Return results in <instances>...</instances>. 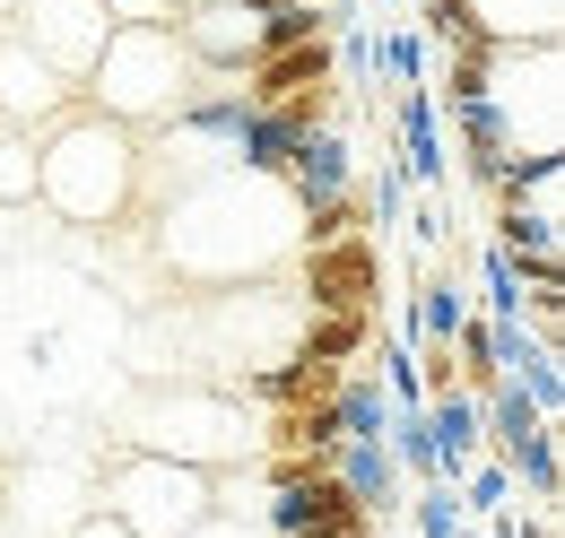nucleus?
Instances as JSON below:
<instances>
[{"label":"nucleus","instance_id":"1","mask_svg":"<svg viewBox=\"0 0 565 538\" xmlns=\"http://www.w3.org/2000/svg\"><path fill=\"white\" fill-rule=\"evenodd\" d=\"M35 201L62 226H131L140 217V131L71 105L53 131H35Z\"/></svg>","mask_w":565,"mask_h":538},{"label":"nucleus","instance_id":"2","mask_svg":"<svg viewBox=\"0 0 565 538\" xmlns=\"http://www.w3.org/2000/svg\"><path fill=\"white\" fill-rule=\"evenodd\" d=\"M192 78H201V69L174 44V26H114L105 53L78 78V105L105 114V122H122V131H157V122L192 96Z\"/></svg>","mask_w":565,"mask_h":538},{"label":"nucleus","instance_id":"3","mask_svg":"<svg viewBox=\"0 0 565 538\" xmlns=\"http://www.w3.org/2000/svg\"><path fill=\"white\" fill-rule=\"evenodd\" d=\"M122 452H166V461H192V470H235L253 461V426H244V400L217 391V383H174V391H148V400L122 408L114 426Z\"/></svg>","mask_w":565,"mask_h":538},{"label":"nucleus","instance_id":"4","mask_svg":"<svg viewBox=\"0 0 565 538\" xmlns=\"http://www.w3.org/2000/svg\"><path fill=\"white\" fill-rule=\"evenodd\" d=\"M96 504L122 521L131 538H183L210 521V470L166 461V452H105L96 461Z\"/></svg>","mask_w":565,"mask_h":538},{"label":"nucleus","instance_id":"5","mask_svg":"<svg viewBox=\"0 0 565 538\" xmlns=\"http://www.w3.org/2000/svg\"><path fill=\"white\" fill-rule=\"evenodd\" d=\"M383 287H392L383 235H340V244L296 252V304L305 313H383Z\"/></svg>","mask_w":565,"mask_h":538},{"label":"nucleus","instance_id":"6","mask_svg":"<svg viewBox=\"0 0 565 538\" xmlns=\"http://www.w3.org/2000/svg\"><path fill=\"white\" fill-rule=\"evenodd\" d=\"M9 35L35 53L44 69H62V78H87V62L105 53V35H114V18H105V0H18V18H9Z\"/></svg>","mask_w":565,"mask_h":538},{"label":"nucleus","instance_id":"7","mask_svg":"<svg viewBox=\"0 0 565 538\" xmlns=\"http://www.w3.org/2000/svg\"><path fill=\"white\" fill-rule=\"evenodd\" d=\"M9 495H18V504H0V530H9V538H62L78 513L96 504V470L53 452V461H26Z\"/></svg>","mask_w":565,"mask_h":538},{"label":"nucleus","instance_id":"8","mask_svg":"<svg viewBox=\"0 0 565 538\" xmlns=\"http://www.w3.org/2000/svg\"><path fill=\"white\" fill-rule=\"evenodd\" d=\"M174 44L210 78H244L262 62V0H192V9H174Z\"/></svg>","mask_w":565,"mask_h":538},{"label":"nucleus","instance_id":"9","mask_svg":"<svg viewBox=\"0 0 565 538\" xmlns=\"http://www.w3.org/2000/svg\"><path fill=\"white\" fill-rule=\"evenodd\" d=\"M71 105H78L71 78H62V69H44L18 35H9V26H0V131H26V139H35V131H53Z\"/></svg>","mask_w":565,"mask_h":538},{"label":"nucleus","instance_id":"10","mask_svg":"<svg viewBox=\"0 0 565 538\" xmlns=\"http://www.w3.org/2000/svg\"><path fill=\"white\" fill-rule=\"evenodd\" d=\"M356 174H365V165H356L349 131H340V122H322V131H305L296 148H287V165H279V192H287L296 208H305V201H322V192H349Z\"/></svg>","mask_w":565,"mask_h":538},{"label":"nucleus","instance_id":"11","mask_svg":"<svg viewBox=\"0 0 565 538\" xmlns=\"http://www.w3.org/2000/svg\"><path fill=\"white\" fill-rule=\"evenodd\" d=\"M331 470H340V486L356 495V513H374V521H392V513L409 504V470L392 461V443H383V434L340 443V452H331Z\"/></svg>","mask_w":565,"mask_h":538},{"label":"nucleus","instance_id":"12","mask_svg":"<svg viewBox=\"0 0 565 538\" xmlns=\"http://www.w3.org/2000/svg\"><path fill=\"white\" fill-rule=\"evenodd\" d=\"M340 78V35H305V44H279V53H262V62L244 69L235 87L253 96V105H279L287 87H331Z\"/></svg>","mask_w":565,"mask_h":538},{"label":"nucleus","instance_id":"13","mask_svg":"<svg viewBox=\"0 0 565 538\" xmlns=\"http://www.w3.org/2000/svg\"><path fill=\"white\" fill-rule=\"evenodd\" d=\"M374 338H383V313H296V338H287V347H305V356H322V365H356Z\"/></svg>","mask_w":565,"mask_h":538},{"label":"nucleus","instance_id":"14","mask_svg":"<svg viewBox=\"0 0 565 538\" xmlns=\"http://www.w3.org/2000/svg\"><path fill=\"white\" fill-rule=\"evenodd\" d=\"M495 461H504V477H513V486H531V504H540V513H557V495H565V470H557V426H531V434H513V443H504Z\"/></svg>","mask_w":565,"mask_h":538},{"label":"nucleus","instance_id":"15","mask_svg":"<svg viewBox=\"0 0 565 538\" xmlns=\"http://www.w3.org/2000/svg\"><path fill=\"white\" fill-rule=\"evenodd\" d=\"M461 313H470V287L452 278V261H435V269L418 278V295H409L401 338H452V331H461Z\"/></svg>","mask_w":565,"mask_h":538},{"label":"nucleus","instance_id":"16","mask_svg":"<svg viewBox=\"0 0 565 538\" xmlns=\"http://www.w3.org/2000/svg\"><path fill=\"white\" fill-rule=\"evenodd\" d=\"M557 9L565 0H470L488 44H557Z\"/></svg>","mask_w":565,"mask_h":538},{"label":"nucleus","instance_id":"17","mask_svg":"<svg viewBox=\"0 0 565 538\" xmlns=\"http://www.w3.org/2000/svg\"><path fill=\"white\" fill-rule=\"evenodd\" d=\"M262 114H279L296 139H305V131H322V122H340V78H331V87H287L279 105H262Z\"/></svg>","mask_w":565,"mask_h":538},{"label":"nucleus","instance_id":"18","mask_svg":"<svg viewBox=\"0 0 565 538\" xmlns=\"http://www.w3.org/2000/svg\"><path fill=\"white\" fill-rule=\"evenodd\" d=\"M26 201H35V139L0 131V208H26Z\"/></svg>","mask_w":565,"mask_h":538},{"label":"nucleus","instance_id":"19","mask_svg":"<svg viewBox=\"0 0 565 538\" xmlns=\"http://www.w3.org/2000/svg\"><path fill=\"white\" fill-rule=\"evenodd\" d=\"M183 538H270V530H262V513H226V504H210V521L183 530Z\"/></svg>","mask_w":565,"mask_h":538},{"label":"nucleus","instance_id":"20","mask_svg":"<svg viewBox=\"0 0 565 538\" xmlns=\"http://www.w3.org/2000/svg\"><path fill=\"white\" fill-rule=\"evenodd\" d=\"M114 26H174V0H105Z\"/></svg>","mask_w":565,"mask_h":538},{"label":"nucleus","instance_id":"21","mask_svg":"<svg viewBox=\"0 0 565 538\" xmlns=\"http://www.w3.org/2000/svg\"><path fill=\"white\" fill-rule=\"evenodd\" d=\"M62 538H131V530H122V521H114L105 504H87V513H78V521H71Z\"/></svg>","mask_w":565,"mask_h":538},{"label":"nucleus","instance_id":"22","mask_svg":"<svg viewBox=\"0 0 565 538\" xmlns=\"http://www.w3.org/2000/svg\"><path fill=\"white\" fill-rule=\"evenodd\" d=\"M174 9H192V0H174Z\"/></svg>","mask_w":565,"mask_h":538},{"label":"nucleus","instance_id":"23","mask_svg":"<svg viewBox=\"0 0 565 538\" xmlns=\"http://www.w3.org/2000/svg\"><path fill=\"white\" fill-rule=\"evenodd\" d=\"M0 538H9V530H0Z\"/></svg>","mask_w":565,"mask_h":538}]
</instances>
